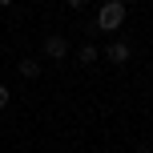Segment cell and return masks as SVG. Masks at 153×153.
<instances>
[{
	"instance_id": "6da1fadb",
	"label": "cell",
	"mask_w": 153,
	"mask_h": 153,
	"mask_svg": "<svg viewBox=\"0 0 153 153\" xmlns=\"http://www.w3.org/2000/svg\"><path fill=\"white\" fill-rule=\"evenodd\" d=\"M125 16H129L125 0H109V4H101V12H97V20H93V28H101V32H117V28L125 24Z\"/></svg>"
},
{
	"instance_id": "3957f363",
	"label": "cell",
	"mask_w": 153,
	"mask_h": 153,
	"mask_svg": "<svg viewBox=\"0 0 153 153\" xmlns=\"http://www.w3.org/2000/svg\"><path fill=\"white\" fill-rule=\"evenodd\" d=\"M105 56H109L113 65H125V61H129V45H125V40H113V45L105 48Z\"/></svg>"
},
{
	"instance_id": "8992f818",
	"label": "cell",
	"mask_w": 153,
	"mask_h": 153,
	"mask_svg": "<svg viewBox=\"0 0 153 153\" xmlns=\"http://www.w3.org/2000/svg\"><path fill=\"white\" fill-rule=\"evenodd\" d=\"M8 101H12V93H8V89H4V85H0V109H4V105H8Z\"/></svg>"
},
{
	"instance_id": "9c48e42d",
	"label": "cell",
	"mask_w": 153,
	"mask_h": 153,
	"mask_svg": "<svg viewBox=\"0 0 153 153\" xmlns=\"http://www.w3.org/2000/svg\"><path fill=\"white\" fill-rule=\"evenodd\" d=\"M0 4H4V8H8V4H16V0H0Z\"/></svg>"
},
{
	"instance_id": "ba28073f",
	"label": "cell",
	"mask_w": 153,
	"mask_h": 153,
	"mask_svg": "<svg viewBox=\"0 0 153 153\" xmlns=\"http://www.w3.org/2000/svg\"><path fill=\"white\" fill-rule=\"evenodd\" d=\"M137 153H153V149H149V145H141V149H137Z\"/></svg>"
},
{
	"instance_id": "277c9868",
	"label": "cell",
	"mask_w": 153,
	"mask_h": 153,
	"mask_svg": "<svg viewBox=\"0 0 153 153\" xmlns=\"http://www.w3.org/2000/svg\"><path fill=\"white\" fill-rule=\"evenodd\" d=\"M16 69H20V76H28V81H36V76H40V61H36V56H24V61L16 65Z\"/></svg>"
},
{
	"instance_id": "5b68a950",
	"label": "cell",
	"mask_w": 153,
	"mask_h": 153,
	"mask_svg": "<svg viewBox=\"0 0 153 153\" xmlns=\"http://www.w3.org/2000/svg\"><path fill=\"white\" fill-rule=\"evenodd\" d=\"M97 45H81V48H76V61H81V65H93V61H97Z\"/></svg>"
},
{
	"instance_id": "52a82bcc",
	"label": "cell",
	"mask_w": 153,
	"mask_h": 153,
	"mask_svg": "<svg viewBox=\"0 0 153 153\" xmlns=\"http://www.w3.org/2000/svg\"><path fill=\"white\" fill-rule=\"evenodd\" d=\"M65 4H69V8H85L89 0H65Z\"/></svg>"
},
{
	"instance_id": "7a4b0ae2",
	"label": "cell",
	"mask_w": 153,
	"mask_h": 153,
	"mask_svg": "<svg viewBox=\"0 0 153 153\" xmlns=\"http://www.w3.org/2000/svg\"><path fill=\"white\" fill-rule=\"evenodd\" d=\"M45 56H53V61H65V56H69V40H65L61 32L45 36Z\"/></svg>"
}]
</instances>
